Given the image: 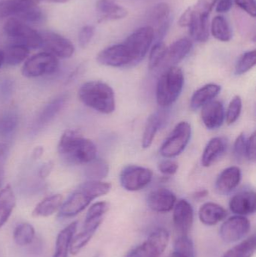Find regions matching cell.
Here are the masks:
<instances>
[{
    "label": "cell",
    "mask_w": 256,
    "mask_h": 257,
    "mask_svg": "<svg viewBox=\"0 0 256 257\" xmlns=\"http://www.w3.org/2000/svg\"><path fill=\"white\" fill-rule=\"evenodd\" d=\"M58 152L68 163L87 164L96 158L97 149L92 141L75 130H66L60 138Z\"/></svg>",
    "instance_id": "6da1fadb"
},
{
    "label": "cell",
    "mask_w": 256,
    "mask_h": 257,
    "mask_svg": "<svg viewBox=\"0 0 256 257\" xmlns=\"http://www.w3.org/2000/svg\"><path fill=\"white\" fill-rule=\"evenodd\" d=\"M111 184L102 181H88L79 186L78 189L63 203L59 216L72 217L84 211L92 201L108 194Z\"/></svg>",
    "instance_id": "7a4b0ae2"
},
{
    "label": "cell",
    "mask_w": 256,
    "mask_h": 257,
    "mask_svg": "<svg viewBox=\"0 0 256 257\" xmlns=\"http://www.w3.org/2000/svg\"><path fill=\"white\" fill-rule=\"evenodd\" d=\"M78 96L84 105L102 114H111L115 110L114 90L103 81L85 83L80 88Z\"/></svg>",
    "instance_id": "3957f363"
},
{
    "label": "cell",
    "mask_w": 256,
    "mask_h": 257,
    "mask_svg": "<svg viewBox=\"0 0 256 257\" xmlns=\"http://www.w3.org/2000/svg\"><path fill=\"white\" fill-rule=\"evenodd\" d=\"M184 85V75L177 66L167 68L161 75L156 85L157 103L162 107L172 105L181 94Z\"/></svg>",
    "instance_id": "277c9868"
},
{
    "label": "cell",
    "mask_w": 256,
    "mask_h": 257,
    "mask_svg": "<svg viewBox=\"0 0 256 257\" xmlns=\"http://www.w3.org/2000/svg\"><path fill=\"white\" fill-rule=\"evenodd\" d=\"M4 32L6 36L15 40V44L25 45L29 49L42 47V35L18 18L8 19L5 24Z\"/></svg>",
    "instance_id": "5b68a950"
},
{
    "label": "cell",
    "mask_w": 256,
    "mask_h": 257,
    "mask_svg": "<svg viewBox=\"0 0 256 257\" xmlns=\"http://www.w3.org/2000/svg\"><path fill=\"white\" fill-rule=\"evenodd\" d=\"M192 136V128L188 122L177 123L160 148V154L165 158H174L180 155L187 147Z\"/></svg>",
    "instance_id": "8992f818"
},
{
    "label": "cell",
    "mask_w": 256,
    "mask_h": 257,
    "mask_svg": "<svg viewBox=\"0 0 256 257\" xmlns=\"http://www.w3.org/2000/svg\"><path fill=\"white\" fill-rule=\"evenodd\" d=\"M153 42L154 31L150 26L141 27L129 36L123 44L130 53L132 65L140 63L145 57Z\"/></svg>",
    "instance_id": "52a82bcc"
},
{
    "label": "cell",
    "mask_w": 256,
    "mask_h": 257,
    "mask_svg": "<svg viewBox=\"0 0 256 257\" xmlns=\"http://www.w3.org/2000/svg\"><path fill=\"white\" fill-rule=\"evenodd\" d=\"M59 68L57 57L48 52H42L29 58L22 68V74L27 78H36L51 75Z\"/></svg>",
    "instance_id": "ba28073f"
},
{
    "label": "cell",
    "mask_w": 256,
    "mask_h": 257,
    "mask_svg": "<svg viewBox=\"0 0 256 257\" xmlns=\"http://www.w3.org/2000/svg\"><path fill=\"white\" fill-rule=\"evenodd\" d=\"M169 241V233L165 229H158L150 234L141 245L132 249L126 257H160Z\"/></svg>",
    "instance_id": "9c48e42d"
},
{
    "label": "cell",
    "mask_w": 256,
    "mask_h": 257,
    "mask_svg": "<svg viewBox=\"0 0 256 257\" xmlns=\"http://www.w3.org/2000/svg\"><path fill=\"white\" fill-rule=\"evenodd\" d=\"M153 179V172L148 168L130 165L123 168L120 175V184L125 190L134 192L142 190Z\"/></svg>",
    "instance_id": "30bf717a"
},
{
    "label": "cell",
    "mask_w": 256,
    "mask_h": 257,
    "mask_svg": "<svg viewBox=\"0 0 256 257\" xmlns=\"http://www.w3.org/2000/svg\"><path fill=\"white\" fill-rule=\"evenodd\" d=\"M98 63L109 67H124L132 65V60L124 44L111 45L101 51L96 57Z\"/></svg>",
    "instance_id": "8fae6325"
},
{
    "label": "cell",
    "mask_w": 256,
    "mask_h": 257,
    "mask_svg": "<svg viewBox=\"0 0 256 257\" xmlns=\"http://www.w3.org/2000/svg\"><path fill=\"white\" fill-rule=\"evenodd\" d=\"M171 21V8L166 3H159L152 8L148 15L150 27L154 31V42H162Z\"/></svg>",
    "instance_id": "7c38bea8"
},
{
    "label": "cell",
    "mask_w": 256,
    "mask_h": 257,
    "mask_svg": "<svg viewBox=\"0 0 256 257\" xmlns=\"http://www.w3.org/2000/svg\"><path fill=\"white\" fill-rule=\"evenodd\" d=\"M249 220L244 216L236 215L224 222L220 228L221 238L227 243H234L243 239L250 231Z\"/></svg>",
    "instance_id": "4fadbf2b"
},
{
    "label": "cell",
    "mask_w": 256,
    "mask_h": 257,
    "mask_svg": "<svg viewBox=\"0 0 256 257\" xmlns=\"http://www.w3.org/2000/svg\"><path fill=\"white\" fill-rule=\"evenodd\" d=\"M42 45L47 52L60 58H70L75 52V47L69 39L54 32L42 33Z\"/></svg>",
    "instance_id": "5bb4252c"
},
{
    "label": "cell",
    "mask_w": 256,
    "mask_h": 257,
    "mask_svg": "<svg viewBox=\"0 0 256 257\" xmlns=\"http://www.w3.org/2000/svg\"><path fill=\"white\" fill-rule=\"evenodd\" d=\"M173 214V222L177 235H188L193 223L194 211L188 201L181 199L175 204Z\"/></svg>",
    "instance_id": "9a60e30c"
},
{
    "label": "cell",
    "mask_w": 256,
    "mask_h": 257,
    "mask_svg": "<svg viewBox=\"0 0 256 257\" xmlns=\"http://www.w3.org/2000/svg\"><path fill=\"white\" fill-rule=\"evenodd\" d=\"M103 218L104 217H86L82 231L78 235H74L71 241L69 252L72 255L79 253L88 244L102 223Z\"/></svg>",
    "instance_id": "2e32d148"
},
{
    "label": "cell",
    "mask_w": 256,
    "mask_h": 257,
    "mask_svg": "<svg viewBox=\"0 0 256 257\" xmlns=\"http://www.w3.org/2000/svg\"><path fill=\"white\" fill-rule=\"evenodd\" d=\"M147 205L153 211L159 213L171 211L177 202L174 193L168 189L158 188L147 196Z\"/></svg>",
    "instance_id": "e0dca14e"
},
{
    "label": "cell",
    "mask_w": 256,
    "mask_h": 257,
    "mask_svg": "<svg viewBox=\"0 0 256 257\" xmlns=\"http://www.w3.org/2000/svg\"><path fill=\"white\" fill-rule=\"evenodd\" d=\"M192 48V42L188 38H182L175 41L169 47H167L165 59L162 66L169 68L177 66L182 60L186 58Z\"/></svg>",
    "instance_id": "ac0fdd59"
},
{
    "label": "cell",
    "mask_w": 256,
    "mask_h": 257,
    "mask_svg": "<svg viewBox=\"0 0 256 257\" xmlns=\"http://www.w3.org/2000/svg\"><path fill=\"white\" fill-rule=\"evenodd\" d=\"M201 116L206 128L216 130L222 126L225 120V108L222 102L212 100L201 107Z\"/></svg>",
    "instance_id": "d6986e66"
},
{
    "label": "cell",
    "mask_w": 256,
    "mask_h": 257,
    "mask_svg": "<svg viewBox=\"0 0 256 257\" xmlns=\"http://www.w3.org/2000/svg\"><path fill=\"white\" fill-rule=\"evenodd\" d=\"M255 193L252 190L239 192L230 200V210L237 215L253 214L255 211Z\"/></svg>",
    "instance_id": "ffe728a7"
},
{
    "label": "cell",
    "mask_w": 256,
    "mask_h": 257,
    "mask_svg": "<svg viewBox=\"0 0 256 257\" xmlns=\"http://www.w3.org/2000/svg\"><path fill=\"white\" fill-rule=\"evenodd\" d=\"M241 181V171L237 166H230L224 169L216 179V191L221 195H228L233 191Z\"/></svg>",
    "instance_id": "44dd1931"
},
{
    "label": "cell",
    "mask_w": 256,
    "mask_h": 257,
    "mask_svg": "<svg viewBox=\"0 0 256 257\" xmlns=\"http://www.w3.org/2000/svg\"><path fill=\"white\" fill-rule=\"evenodd\" d=\"M66 102V96H60L53 99L48 105H45L33 124V133H38L39 130L51 123L63 109Z\"/></svg>",
    "instance_id": "7402d4cb"
},
{
    "label": "cell",
    "mask_w": 256,
    "mask_h": 257,
    "mask_svg": "<svg viewBox=\"0 0 256 257\" xmlns=\"http://www.w3.org/2000/svg\"><path fill=\"white\" fill-rule=\"evenodd\" d=\"M96 6L100 16L99 22L123 19L129 13L126 8L117 4L114 0H98Z\"/></svg>",
    "instance_id": "603a6c76"
},
{
    "label": "cell",
    "mask_w": 256,
    "mask_h": 257,
    "mask_svg": "<svg viewBox=\"0 0 256 257\" xmlns=\"http://www.w3.org/2000/svg\"><path fill=\"white\" fill-rule=\"evenodd\" d=\"M226 148L227 142L224 138L215 137L210 139L203 151L201 157L202 166L204 167L212 166L222 157Z\"/></svg>",
    "instance_id": "cb8c5ba5"
},
{
    "label": "cell",
    "mask_w": 256,
    "mask_h": 257,
    "mask_svg": "<svg viewBox=\"0 0 256 257\" xmlns=\"http://www.w3.org/2000/svg\"><path fill=\"white\" fill-rule=\"evenodd\" d=\"M198 216L201 223L204 225L214 226L226 217L227 211L218 204L207 202L200 208Z\"/></svg>",
    "instance_id": "d4e9b609"
},
{
    "label": "cell",
    "mask_w": 256,
    "mask_h": 257,
    "mask_svg": "<svg viewBox=\"0 0 256 257\" xmlns=\"http://www.w3.org/2000/svg\"><path fill=\"white\" fill-rule=\"evenodd\" d=\"M221 91V86L216 84H208L197 90L192 95L190 100L191 109L195 111L213 100Z\"/></svg>",
    "instance_id": "484cf974"
},
{
    "label": "cell",
    "mask_w": 256,
    "mask_h": 257,
    "mask_svg": "<svg viewBox=\"0 0 256 257\" xmlns=\"http://www.w3.org/2000/svg\"><path fill=\"white\" fill-rule=\"evenodd\" d=\"M193 16L189 27V35L198 42H206L209 39L208 15L197 13L193 8Z\"/></svg>",
    "instance_id": "4316f807"
},
{
    "label": "cell",
    "mask_w": 256,
    "mask_h": 257,
    "mask_svg": "<svg viewBox=\"0 0 256 257\" xmlns=\"http://www.w3.org/2000/svg\"><path fill=\"white\" fill-rule=\"evenodd\" d=\"M16 205V197L10 185L0 190V229L6 224Z\"/></svg>",
    "instance_id": "83f0119b"
},
{
    "label": "cell",
    "mask_w": 256,
    "mask_h": 257,
    "mask_svg": "<svg viewBox=\"0 0 256 257\" xmlns=\"http://www.w3.org/2000/svg\"><path fill=\"white\" fill-rule=\"evenodd\" d=\"M77 227L78 223L73 222L58 234L56 241L55 253L53 257H68L71 241L76 232Z\"/></svg>",
    "instance_id": "f1b7e54d"
},
{
    "label": "cell",
    "mask_w": 256,
    "mask_h": 257,
    "mask_svg": "<svg viewBox=\"0 0 256 257\" xmlns=\"http://www.w3.org/2000/svg\"><path fill=\"white\" fill-rule=\"evenodd\" d=\"M63 198L60 194L53 195L39 202L33 211V217H47L60 209Z\"/></svg>",
    "instance_id": "f546056e"
},
{
    "label": "cell",
    "mask_w": 256,
    "mask_h": 257,
    "mask_svg": "<svg viewBox=\"0 0 256 257\" xmlns=\"http://www.w3.org/2000/svg\"><path fill=\"white\" fill-rule=\"evenodd\" d=\"M164 118H165V114L162 112L153 113L149 117L143 133L142 142H141L143 148H148L151 146L156 133L159 128L162 127L164 123Z\"/></svg>",
    "instance_id": "4dcf8cb0"
},
{
    "label": "cell",
    "mask_w": 256,
    "mask_h": 257,
    "mask_svg": "<svg viewBox=\"0 0 256 257\" xmlns=\"http://www.w3.org/2000/svg\"><path fill=\"white\" fill-rule=\"evenodd\" d=\"M4 53V63L9 66H17L27 60L30 55V49L25 45L12 44L6 48Z\"/></svg>",
    "instance_id": "1f68e13d"
},
{
    "label": "cell",
    "mask_w": 256,
    "mask_h": 257,
    "mask_svg": "<svg viewBox=\"0 0 256 257\" xmlns=\"http://www.w3.org/2000/svg\"><path fill=\"white\" fill-rule=\"evenodd\" d=\"M86 166L84 174L89 181H101L109 173V166L102 159H94Z\"/></svg>",
    "instance_id": "d6a6232c"
},
{
    "label": "cell",
    "mask_w": 256,
    "mask_h": 257,
    "mask_svg": "<svg viewBox=\"0 0 256 257\" xmlns=\"http://www.w3.org/2000/svg\"><path fill=\"white\" fill-rule=\"evenodd\" d=\"M210 30L213 37L220 42H228L232 39V30L223 16L219 15L213 18Z\"/></svg>",
    "instance_id": "836d02e7"
},
{
    "label": "cell",
    "mask_w": 256,
    "mask_h": 257,
    "mask_svg": "<svg viewBox=\"0 0 256 257\" xmlns=\"http://www.w3.org/2000/svg\"><path fill=\"white\" fill-rule=\"evenodd\" d=\"M33 3L22 1V0H3L0 2V18L16 17L25 10L26 8Z\"/></svg>",
    "instance_id": "e575fe53"
},
{
    "label": "cell",
    "mask_w": 256,
    "mask_h": 257,
    "mask_svg": "<svg viewBox=\"0 0 256 257\" xmlns=\"http://www.w3.org/2000/svg\"><path fill=\"white\" fill-rule=\"evenodd\" d=\"M255 251V236L253 235L228 250L222 257H252Z\"/></svg>",
    "instance_id": "d590c367"
},
{
    "label": "cell",
    "mask_w": 256,
    "mask_h": 257,
    "mask_svg": "<svg viewBox=\"0 0 256 257\" xmlns=\"http://www.w3.org/2000/svg\"><path fill=\"white\" fill-rule=\"evenodd\" d=\"M34 227L28 223L18 224L14 231L13 238L15 243L19 246H26L31 244L35 238Z\"/></svg>",
    "instance_id": "8d00e7d4"
},
{
    "label": "cell",
    "mask_w": 256,
    "mask_h": 257,
    "mask_svg": "<svg viewBox=\"0 0 256 257\" xmlns=\"http://www.w3.org/2000/svg\"><path fill=\"white\" fill-rule=\"evenodd\" d=\"M18 115L15 111H8L0 117V136L7 137L16 130L18 126Z\"/></svg>",
    "instance_id": "74e56055"
},
{
    "label": "cell",
    "mask_w": 256,
    "mask_h": 257,
    "mask_svg": "<svg viewBox=\"0 0 256 257\" xmlns=\"http://www.w3.org/2000/svg\"><path fill=\"white\" fill-rule=\"evenodd\" d=\"M167 47L163 42H156L152 47L149 56L148 67L150 70L159 68L162 66L165 59Z\"/></svg>",
    "instance_id": "f35d334b"
},
{
    "label": "cell",
    "mask_w": 256,
    "mask_h": 257,
    "mask_svg": "<svg viewBox=\"0 0 256 257\" xmlns=\"http://www.w3.org/2000/svg\"><path fill=\"white\" fill-rule=\"evenodd\" d=\"M255 50L247 51V52L244 53L237 60L234 72L237 75H243L252 69L255 66Z\"/></svg>",
    "instance_id": "ab89813d"
},
{
    "label": "cell",
    "mask_w": 256,
    "mask_h": 257,
    "mask_svg": "<svg viewBox=\"0 0 256 257\" xmlns=\"http://www.w3.org/2000/svg\"><path fill=\"white\" fill-rule=\"evenodd\" d=\"M44 15L37 3H31L29 5L25 10L18 17V19L24 21V23L37 24L43 20Z\"/></svg>",
    "instance_id": "60d3db41"
},
{
    "label": "cell",
    "mask_w": 256,
    "mask_h": 257,
    "mask_svg": "<svg viewBox=\"0 0 256 257\" xmlns=\"http://www.w3.org/2000/svg\"><path fill=\"white\" fill-rule=\"evenodd\" d=\"M187 257H195V249L188 235H180L174 243V251Z\"/></svg>",
    "instance_id": "b9f144b4"
},
{
    "label": "cell",
    "mask_w": 256,
    "mask_h": 257,
    "mask_svg": "<svg viewBox=\"0 0 256 257\" xmlns=\"http://www.w3.org/2000/svg\"><path fill=\"white\" fill-rule=\"evenodd\" d=\"M242 111V99L239 96H235L228 105L225 113V119L227 124L231 125L238 120Z\"/></svg>",
    "instance_id": "7bdbcfd3"
},
{
    "label": "cell",
    "mask_w": 256,
    "mask_h": 257,
    "mask_svg": "<svg viewBox=\"0 0 256 257\" xmlns=\"http://www.w3.org/2000/svg\"><path fill=\"white\" fill-rule=\"evenodd\" d=\"M246 138L244 133L239 135L234 142L233 153L234 158L238 163H240L246 157Z\"/></svg>",
    "instance_id": "ee69618b"
},
{
    "label": "cell",
    "mask_w": 256,
    "mask_h": 257,
    "mask_svg": "<svg viewBox=\"0 0 256 257\" xmlns=\"http://www.w3.org/2000/svg\"><path fill=\"white\" fill-rule=\"evenodd\" d=\"M95 28L91 25L84 26L81 28L78 36V42L82 48H86L94 36Z\"/></svg>",
    "instance_id": "f6af8a7d"
},
{
    "label": "cell",
    "mask_w": 256,
    "mask_h": 257,
    "mask_svg": "<svg viewBox=\"0 0 256 257\" xmlns=\"http://www.w3.org/2000/svg\"><path fill=\"white\" fill-rule=\"evenodd\" d=\"M108 204L106 202H98L93 204L87 211V217H104L105 213L108 211Z\"/></svg>",
    "instance_id": "bcb514c9"
},
{
    "label": "cell",
    "mask_w": 256,
    "mask_h": 257,
    "mask_svg": "<svg viewBox=\"0 0 256 257\" xmlns=\"http://www.w3.org/2000/svg\"><path fill=\"white\" fill-rule=\"evenodd\" d=\"M217 2L218 0H198L196 5L193 6L194 10L197 13L209 16Z\"/></svg>",
    "instance_id": "7dc6e473"
},
{
    "label": "cell",
    "mask_w": 256,
    "mask_h": 257,
    "mask_svg": "<svg viewBox=\"0 0 256 257\" xmlns=\"http://www.w3.org/2000/svg\"><path fill=\"white\" fill-rule=\"evenodd\" d=\"M178 164L171 160H165L158 164V169L161 173L166 175H174L178 170Z\"/></svg>",
    "instance_id": "c3c4849f"
},
{
    "label": "cell",
    "mask_w": 256,
    "mask_h": 257,
    "mask_svg": "<svg viewBox=\"0 0 256 257\" xmlns=\"http://www.w3.org/2000/svg\"><path fill=\"white\" fill-rule=\"evenodd\" d=\"M235 4L249 16L255 18L256 4L255 0H234Z\"/></svg>",
    "instance_id": "681fc988"
},
{
    "label": "cell",
    "mask_w": 256,
    "mask_h": 257,
    "mask_svg": "<svg viewBox=\"0 0 256 257\" xmlns=\"http://www.w3.org/2000/svg\"><path fill=\"white\" fill-rule=\"evenodd\" d=\"M255 133H253L248 139L246 143V157L249 161L255 163L256 159Z\"/></svg>",
    "instance_id": "f907efd6"
},
{
    "label": "cell",
    "mask_w": 256,
    "mask_h": 257,
    "mask_svg": "<svg viewBox=\"0 0 256 257\" xmlns=\"http://www.w3.org/2000/svg\"><path fill=\"white\" fill-rule=\"evenodd\" d=\"M193 7H189L185 10L179 19L178 24L180 27H189L193 16Z\"/></svg>",
    "instance_id": "816d5d0a"
},
{
    "label": "cell",
    "mask_w": 256,
    "mask_h": 257,
    "mask_svg": "<svg viewBox=\"0 0 256 257\" xmlns=\"http://www.w3.org/2000/svg\"><path fill=\"white\" fill-rule=\"evenodd\" d=\"M12 90H13V83L9 80H6L0 84V95L5 99H9L12 96Z\"/></svg>",
    "instance_id": "f5cc1de1"
},
{
    "label": "cell",
    "mask_w": 256,
    "mask_h": 257,
    "mask_svg": "<svg viewBox=\"0 0 256 257\" xmlns=\"http://www.w3.org/2000/svg\"><path fill=\"white\" fill-rule=\"evenodd\" d=\"M232 0H218L216 4V12L218 13H226L232 8Z\"/></svg>",
    "instance_id": "db71d44e"
},
{
    "label": "cell",
    "mask_w": 256,
    "mask_h": 257,
    "mask_svg": "<svg viewBox=\"0 0 256 257\" xmlns=\"http://www.w3.org/2000/svg\"><path fill=\"white\" fill-rule=\"evenodd\" d=\"M53 168H54V163L52 162H48L42 165V167L39 169V176L42 178H47L51 174Z\"/></svg>",
    "instance_id": "11a10c76"
},
{
    "label": "cell",
    "mask_w": 256,
    "mask_h": 257,
    "mask_svg": "<svg viewBox=\"0 0 256 257\" xmlns=\"http://www.w3.org/2000/svg\"><path fill=\"white\" fill-rule=\"evenodd\" d=\"M44 148L42 146H38L33 150V158L34 160H38L43 155Z\"/></svg>",
    "instance_id": "9f6ffc18"
},
{
    "label": "cell",
    "mask_w": 256,
    "mask_h": 257,
    "mask_svg": "<svg viewBox=\"0 0 256 257\" xmlns=\"http://www.w3.org/2000/svg\"><path fill=\"white\" fill-rule=\"evenodd\" d=\"M208 194V192L207 190H203L200 191L196 192L195 194V199H201V198L205 197Z\"/></svg>",
    "instance_id": "6f0895ef"
},
{
    "label": "cell",
    "mask_w": 256,
    "mask_h": 257,
    "mask_svg": "<svg viewBox=\"0 0 256 257\" xmlns=\"http://www.w3.org/2000/svg\"><path fill=\"white\" fill-rule=\"evenodd\" d=\"M5 171L3 165H0V190L3 186V181H4Z\"/></svg>",
    "instance_id": "680465c9"
},
{
    "label": "cell",
    "mask_w": 256,
    "mask_h": 257,
    "mask_svg": "<svg viewBox=\"0 0 256 257\" xmlns=\"http://www.w3.org/2000/svg\"><path fill=\"white\" fill-rule=\"evenodd\" d=\"M6 150H7V145L4 143H0V157L4 155Z\"/></svg>",
    "instance_id": "91938a15"
},
{
    "label": "cell",
    "mask_w": 256,
    "mask_h": 257,
    "mask_svg": "<svg viewBox=\"0 0 256 257\" xmlns=\"http://www.w3.org/2000/svg\"><path fill=\"white\" fill-rule=\"evenodd\" d=\"M39 1H40V0H39ZM42 1L51 3H66L71 1V0H42Z\"/></svg>",
    "instance_id": "94428289"
},
{
    "label": "cell",
    "mask_w": 256,
    "mask_h": 257,
    "mask_svg": "<svg viewBox=\"0 0 256 257\" xmlns=\"http://www.w3.org/2000/svg\"><path fill=\"white\" fill-rule=\"evenodd\" d=\"M3 63H4V53L0 50V68L3 66Z\"/></svg>",
    "instance_id": "6125c7cd"
},
{
    "label": "cell",
    "mask_w": 256,
    "mask_h": 257,
    "mask_svg": "<svg viewBox=\"0 0 256 257\" xmlns=\"http://www.w3.org/2000/svg\"><path fill=\"white\" fill-rule=\"evenodd\" d=\"M168 257H187L186 256H183V255L180 254V253H176V252H174V253H171Z\"/></svg>",
    "instance_id": "be15d7a7"
},
{
    "label": "cell",
    "mask_w": 256,
    "mask_h": 257,
    "mask_svg": "<svg viewBox=\"0 0 256 257\" xmlns=\"http://www.w3.org/2000/svg\"><path fill=\"white\" fill-rule=\"evenodd\" d=\"M22 1L29 2V3H38L39 0H22Z\"/></svg>",
    "instance_id": "e7e4bbea"
}]
</instances>
